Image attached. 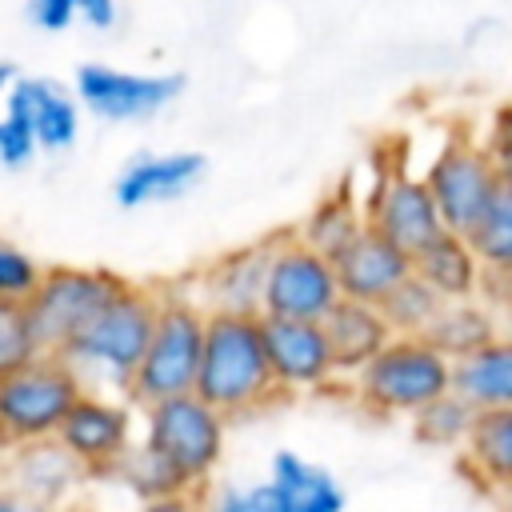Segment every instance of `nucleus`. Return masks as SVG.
<instances>
[{
    "instance_id": "nucleus-37",
    "label": "nucleus",
    "mask_w": 512,
    "mask_h": 512,
    "mask_svg": "<svg viewBox=\"0 0 512 512\" xmlns=\"http://www.w3.org/2000/svg\"><path fill=\"white\" fill-rule=\"evenodd\" d=\"M136 512H204V492H180V496H160L136 504Z\"/></svg>"
},
{
    "instance_id": "nucleus-11",
    "label": "nucleus",
    "mask_w": 512,
    "mask_h": 512,
    "mask_svg": "<svg viewBox=\"0 0 512 512\" xmlns=\"http://www.w3.org/2000/svg\"><path fill=\"white\" fill-rule=\"evenodd\" d=\"M184 72H136L116 64H80L76 68V104L108 124H140L160 116L184 92Z\"/></svg>"
},
{
    "instance_id": "nucleus-38",
    "label": "nucleus",
    "mask_w": 512,
    "mask_h": 512,
    "mask_svg": "<svg viewBox=\"0 0 512 512\" xmlns=\"http://www.w3.org/2000/svg\"><path fill=\"white\" fill-rule=\"evenodd\" d=\"M0 512H64V508H48L40 500H28L24 492H16V488H8L0 480Z\"/></svg>"
},
{
    "instance_id": "nucleus-39",
    "label": "nucleus",
    "mask_w": 512,
    "mask_h": 512,
    "mask_svg": "<svg viewBox=\"0 0 512 512\" xmlns=\"http://www.w3.org/2000/svg\"><path fill=\"white\" fill-rule=\"evenodd\" d=\"M16 80H20V68H16V64H8V60H0V108H4L8 92L16 88Z\"/></svg>"
},
{
    "instance_id": "nucleus-15",
    "label": "nucleus",
    "mask_w": 512,
    "mask_h": 512,
    "mask_svg": "<svg viewBox=\"0 0 512 512\" xmlns=\"http://www.w3.org/2000/svg\"><path fill=\"white\" fill-rule=\"evenodd\" d=\"M332 272H336V288H340L344 300L384 304V296L412 276V256L400 252L392 240H384L380 232H372L364 224L332 256Z\"/></svg>"
},
{
    "instance_id": "nucleus-32",
    "label": "nucleus",
    "mask_w": 512,
    "mask_h": 512,
    "mask_svg": "<svg viewBox=\"0 0 512 512\" xmlns=\"http://www.w3.org/2000/svg\"><path fill=\"white\" fill-rule=\"evenodd\" d=\"M36 156H40V148H36V136H32L24 112L4 100V108H0V168L20 172V168H28Z\"/></svg>"
},
{
    "instance_id": "nucleus-12",
    "label": "nucleus",
    "mask_w": 512,
    "mask_h": 512,
    "mask_svg": "<svg viewBox=\"0 0 512 512\" xmlns=\"http://www.w3.org/2000/svg\"><path fill=\"white\" fill-rule=\"evenodd\" d=\"M360 208H364V224L408 256H416L424 244H432L444 232L424 176L408 172L404 164H380L372 188L360 196Z\"/></svg>"
},
{
    "instance_id": "nucleus-20",
    "label": "nucleus",
    "mask_w": 512,
    "mask_h": 512,
    "mask_svg": "<svg viewBox=\"0 0 512 512\" xmlns=\"http://www.w3.org/2000/svg\"><path fill=\"white\" fill-rule=\"evenodd\" d=\"M324 336H328V348H332V360H336V372H340V384L348 376H356L388 340H392V328L380 312V304H360V300H336V308L320 320Z\"/></svg>"
},
{
    "instance_id": "nucleus-30",
    "label": "nucleus",
    "mask_w": 512,
    "mask_h": 512,
    "mask_svg": "<svg viewBox=\"0 0 512 512\" xmlns=\"http://www.w3.org/2000/svg\"><path fill=\"white\" fill-rule=\"evenodd\" d=\"M204 512H284L268 480H224L204 488Z\"/></svg>"
},
{
    "instance_id": "nucleus-14",
    "label": "nucleus",
    "mask_w": 512,
    "mask_h": 512,
    "mask_svg": "<svg viewBox=\"0 0 512 512\" xmlns=\"http://www.w3.org/2000/svg\"><path fill=\"white\" fill-rule=\"evenodd\" d=\"M272 256V236L236 244L220 256H212L184 288L200 300L204 312H232V316H260L264 296V272Z\"/></svg>"
},
{
    "instance_id": "nucleus-25",
    "label": "nucleus",
    "mask_w": 512,
    "mask_h": 512,
    "mask_svg": "<svg viewBox=\"0 0 512 512\" xmlns=\"http://www.w3.org/2000/svg\"><path fill=\"white\" fill-rule=\"evenodd\" d=\"M496 332H500V316L484 300H452L436 312L424 340L432 348H440L448 360H460V356L476 352L480 344H488Z\"/></svg>"
},
{
    "instance_id": "nucleus-4",
    "label": "nucleus",
    "mask_w": 512,
    "mask_h": 512,
    "mask_svg": "<svg viewBox=\"0 0 512 512\" xmlns=\"http://www.w3.org/2000/svg\"><path fill=\"white\" fill-rule=\"evenodd\" d=\"M360 412L376 420H412L452 392V360L424 336H392L356 376L340 384Z\"/></svg>"
},
{
    "instance_id": "nucleus-10",
    "label": "nucleus",
    "mask_w": 512,
    "mask_h": 512,
    "mask_svg": "<svg viewBox=\"0 0 512 512\" xmlns=\"http://www.w3.org/2000/svg\"><path fill=\"white\" fill-rule=\"evenodd\" d=\"M56 444L80 464L88 480H112L136 448V408L124 396L84 388V396L68 408Z\"/></svg>"
},
{
    "instance_id": "nucleus-16",
    "label": "nucleus",
    "mask_w": 512,
    "mask_h": 512,
    "mask_svg": "<svg viewBox=\"0 0 512 512\" xmlns=\"http://www.w3.org/2000/svg\"><path fill=\"white\" fill-rule=\"evenodd\" d=\"M208 176V160L192 148L172 152H136L112 180V200L120 208H148L188 196Z\"/></svg>"
},
{
    "instance_id": "nucleus-24",
    "label": "nucleus",
    "mask_w": 512,
    "mask_h": 512,
    "mask_svg": "<svg viewBox=\"0 0 512 512\" xmlns=\"http://www.w3.org/2000/svg\"><path fill=\"white\" fill-rule=\"evenodd\" d=\"M364 228V208H360V196L352 192V184H340L332 192H324L292 228V236L300 244H308L312 252L320 256H336L356 232Z\"/></svg>"
},
{
    "instance_id": "nucleus-33",
    "label": "nucleus",
    "mask_w": 512,
    "mask_h": 512,
    "mask_svg": "<svg viewBox=\"0 0 512 512\" xmlns=\"http://www.w3.org/2000/svg\"><path fill=\"white\" fill-rule=\"evenodd\" d=\"M476 140L484 144V152H488V160L496 164L500 180H512V100H500V104L484 116Z\"/></svg>"
},
{
    "instance_id": "nucleus-22",
    "label": "nucleus",
    "mask_w": 512,
    "mask_h": 512,
    "mask_svg": "<svg viewBox=\"0 0 512 512\" xmlns=\"http://www.w3.org/2000/svg\"><path fill=\"white\" fill-rule=\"evenodd\" d=\"M284 512H344L348 508V492L344 484L316 460L292 452V448H276L268 460V476H264Z\"/></svg>"
},
{
    "instance_id": "nucleus-19",
    "label": "nucleus",
    "mask_w": 512,
    "mask_h": 512,
    "mask_svg": "<svg viewBox=\"0 0 512 512\" xmlns=\"http://www.w3.org/2000/svg\"><path fill=\"white\" fill-rule=\"evenodd\" d=\"M456 468L476 492L488 496L512 484V408H488L472 416V428L456 452Z\"/></svg>"
},
{
    "instance_id": "nucleus-1",
    "label": "nucleus",
    "mask_w": 512,
    "mask_h": 512,
    "mask_svg": "<svg viewBox=\"0 0 512 512\" xmlns=\"http://www.w3.org/2000/svg\"><path fill=\"white\" fill-rule=\"evenodd\" d=\"M192 392L216 408L228 424L268 412L280 392L268 372L260 316H232V312H208L204 324V352L196 368Z\"/></svg>"
},
{
    "instance_id": "nucleus-31",
    "label": "nucleus",
    "mask_w": 512,
    "mask_h": 512,
    "mask_svg": "<svg viewBox=\"0 0 512 512\" xmlns=\"http://www.w3.org/2000/svg\"><path fill=\"white\" fill-rule=\"evenodd\" d=\"M40 272H44V264L28 248L0 236V300L24 304L32 296V288L40 284Z\"/></svg>"
},
{
    "instance_id": "nucleus-36",
    "label": "nucleus",
    "mask_w": 512,
    "mask_h": 512,
    "mask_svg": "<svg viewBox=\"0 0 512 512\" xmlns=\"http://www.w3.org/2000/svg\"><path fill=\"white\" fill-rule=\"evenodd\" d=\"M480 300H484L496 316H508V312H512V272H484Z\"/></svg>"
},
{
    "instance_id": "nucleus-28",
    "label": "nucleus",
    "mask_w": 512,
    "mask_h": 512,
    "mask_svg": "<svg viewBox=\"0 0 512 512\" xmlns=\"http://www.w3.org/2000/svg\"><path fill=\"white\" fill-rule=\"evenodd\" d=\"M440 308H444V300L424 280H416V276H408L400 288H392L384 296V304H380L392 336H424Z\"/></svg>"
},
{
    "instance_id": "nucleus-7",
    "label": "nucleus",
    "mask_w": 512,
    "mask_h": 512,
    "mask_svg": "<svg viewBox=\"0 0 512 512\" xmlns=\"http://www.w3.org/2000/svg\"><path fill=\"white\" fill-rule=\"evenodd\" d=\"M128 284L124 272L100 264H52L40 272V284L24 300L32 332L44 352H64L72 336Z\"/></svg>"
},
{
    "instance_id": "nucleus-5",
    "label": "nucleus",
    "mask_w": 512,
    "mask_h": 512,
    "mask_svg": "<svg viewBox=\"0 0 512 512\" xmlns=\"http://www.w3.org/2000/svg\"><path fill=\"white\" fill-rule=\"evenodd\" d=\"M204 324H208V312L184 284L160 288L148 348H144V356L132 372V384L124 392V400L132 408L192 392L200 352H204Z\"/></svg>"
},
{
    "instance_id": "nucleus-40",
    "label": "nucleus",
    "mask_w": 512,
    "mask_h": 512,
    "mask_svg": "<svg viewBox=\"0 0 512 512\" xmlns=\"http://www.w3.org/2000/svg\"><path fill=\"white\" fill-rule=\"evenodd\" d=\"M492 500H496V512H512V484H508V488H500Z\"/></svg>"
},
{
    "instance_id": "nucleus-2",
    "label": "nucleus",
    "mask_w": 512,
    "mask_h": 512,
    "mask_svg": "<svg viewBox=\"0 0 512 512\" xmlns=\"http://www.w3.org/2000/svg\"><path fill=\"white\" fill-rule=\"evenodd\" d=\"M156 300H160V284H140L128 280L76 336L72 344L60 352L76 376L84 380V388L92 392H112L124 396L132 384V372L148 348L152 336V320H156Z\"/></svg>"
},
{
    "instance_id": "nucleus-3",
    "label": "nucleus",
    "mask_w": 512,
    "mask_h": 512,
    "mask_svg": "<svg viewBox=\"0 0 512 512\" xmlns=\"http://www.w3.org/2000/svg\"><path fill=\"white\" fill-rule=\"evenodd\" d=\"M136 448L152 456L180 492H204L228 452V420L196 392L136 408Z\"/></svg>"
},
{
    "instance_id": "nucleus-6",
    "label": "nucleus",
    "mask_w": 512,
    "mask_h": 512,
    "mask_svg": "<svg viewBox=\"0 0 512 512\" xmlns=\"http://www.w3.org/2000/svg\"><path fill=\"white\" fill-rule=\"evenodd\" d=\"M80 396L84 380L60 352H40L24 368L0 376V452L56 440Z\"/></svg>"
},
{
    "instance_id": "nucleus-35",
    "label": "nucleus",
    "mask_w": 512,
    "mask_h": 512,
    "mask_svg": "<svg viewBox=\"0 0 512 512\" xmlns=\"http://www.w3.org/2000/svg\"><path fill=\"white\" fill-rule=\"evenodd\" d=\"M76 20L92 32H112L120 20V0H76Z\"/></svg>"
},
{
    "instance_id": "nucleus-17",
    "label": "nucleus",
    "mask_w": 512,
    "mask_h": 512,
    "mask_svg": "<svg viewBox=\"0 0 512 512\" xmlns=\"http://www.w3.org/2000/svg\"><path fill=\"white\" fill-rule=\"evenodd\" d=\"M0 480L8 488L24 492L28 500H40V504L64 508V512H72L76 496L88 484L80 464L56 440H40V444H24V448H12V452H0Z\"/></svg>"
},
{
    "instance_id": "nucleus-26",
    "label": "nucleus",
    "mask_w": 512,
    "mask_h": 512,
    "mask_svg": "<svg viewBox=\"0 0 512 512\" xmlns=\"http://www.w3.org/2000/svg\"><path fill=\"white\" fill-rule=\"evenodd\" d=\"M484 272H512V180H500L492 204L468 232Z\"/></svg>"
},
{
    "instance_id": "nucleus-18",
    "label": "nucleus",
    "mask_w": 512,
    "mask_h": 512,
    "mask_svg": "<svg viewBox=\"0 0 512 512\" xmlns=\"http://www.w3.org/2000/svg\"><path fill=\"white\" fill-rule=\"evenodd\" d=\"M8 104H16L36 136V148L56 156L68 152L80 140V124H84V108L76 104L72 88H64L52 76H20L16 88L8 92Z\"/></svg>"
},
{
    "instance_id": "nucleus-34",
    "label": "nucleus",
    "mask_w": 512,
    "mask_h": 512,
    "mask_svg": "<svg viewBox=\"0 0 512 512\" xmlns=\"http://www.w3.org/2000/svg\"><path fill=\"white\" fill-rule=\"evenodd\" d=\"M28 20L40 32H64L76 20V0H28Z\"/></svg>"
},
{
    "instance_id": "nucleus-29",
    "label": "nucleus",
    "mask_w": 512,
    "mask_h": 512,
    "mask_svg": "<svg viewBox=\"0 0 512 512\" xmlns=\"http://www.w3.org/2000/svg\"><path fill=\"white\" fill-rule=\"evenodd\" d=\"M40 352L44 348H40V340L32 332L28 308L24 304H12V300H0V376L24 368Z\"/></svg>"
},
{
    "instance_id": "nucleus-9",
    "label": "nucleus",
    "mask_w": 512,
    "mask_h": 512,
    "mask_svg": "<svg viewBox=\"0 0 512 512\" xmlns=\"http://www.w3.org/2000/svg\"><path fill=\"white\" fill-rule=\"evenodd\" d=\"M340 300L332 260L312 252L288 232H272V256L264 272L260 316L272 320H312L320 324Z\"/></svg>"
},
{
    "instance_id": "nucleus-21",
    "label": "nucleus",
    "mask_w": 512,
    "mask_h": 512,
    "mask_svg": "<svg viewBox=\"0 0 512 512\" xmlns=\"http://www.w3.org/2000/svg\"><path fill=\"white\" fill-rule=\"evenodd\" d=\"M412 276L424 280L444 304H452V300H480L484 264H480V256H476L468 236L440 232L432 244H424L412 256Z\"/></svg>"
},
{
    "instance_id": "nucleus-13",
    "label": "nucleus",
    "mask_w": 512,
    "mask_h": 512,
    "mask_svg": "<svg viewBox=\"0 0 512 512\" xmlns=\"http://www.w3.org/2000/svg\"><path fill=\"white\" fill-rule=\"evenodd\" d=\"M260 336H264V356L272 384L284 396H324L340 388V372L328 348V336L312 320H272L260 316Z\"/></svg>"
},
{
    "instance_id": "nucleus-23",
    "label": "nucleus",
    "mask_w": 512,
    "mask_h": 512,
    "mask_svg": "<svg viewBox=\"0 0 512 512\" xmlns=\"http://www.w3.org/2000/svg\"><path fill=\"white\" fill-rule=\"evenodd\" d=\"M452 392L472 408H512V332H496L476 352L452 360Z\"/></svg>"
},
{
    "instance_id": "nucleus-27",
    "label": "nucleus",
    "mask_w": 512,
    "mask_h": 512,
    "mask_svg": "<svg viewBox=\"0 0 512 512\" xmlns=\"http://www.w3.org/2000/svg\"><path fill=\"white\" fill-rule=\"evenodd\" d=\"M472 416H476V412H472L456 392H448V396L432 400L428 408H420L408 424H412L416 444L460 452V444H464V436H468V428H472Z\"/></svg>"
},
{
    "instance_id": "nucleus-8",
    "label": "nucleus",
    "mask_w": 512,
    "mask_h": 512,
    "mask_svg": "<svg viewBox=\"0 0 512 512\" xmlns=\"http://www.w3.org/2000/svg\"><path fill=\"white\" fill-rule=\"evenodd\" d=\"M420 176L432 192L444 232H456V236H468L476 228V220L484 216V208L492 204V196L500 188L496 164L488 160L484 144L468 128L448 132V140L432 152V160Z\"/></svg>"
}]
</instances>
